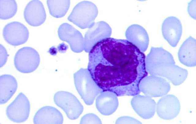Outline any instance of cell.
I'll return each instance as SVG.
<instances>
[{"instance_id":"5bb4252c","label":"cell","mask_w":196,"mask_h":124,"mask_svg":"<svg viewBox=\"0 0 196 124\" xmlns=\"http://www.w3.org/2000/svg\"><path fill=\"white\" fill-rule=\"evenodd\" d=\"M127 40L136 46L141 51H145L149 43V38L146 30L137 24L130 26L126 32Z\"/></svg>"},{"instance_id":"ba28073f","label":"cell","mask_w":196,"mask_h":124,"mask_svg":"<svg viewBox=\"0 0 196 124\" xmlns=\"http://www.w3.org/2000/svg\"><path fill=\"white\" fill-rule=\"evenodd\" d=\"M29 31L23 24L13 21L6 24L3 28V35L5 41L13 46L25 43L29 37Z\"/></svg>"},{"instance_id":"603a6c76","label":"cell","mask_w":196,"mask_h":124,"mask_svg":"<svg viewBox=\"0 0 196 124\" xmlns=\"http://www.w3.org/2000/svg\"><path fill=\"white\" fill-rule=\"evenodd\" d=\"M193 1L189 3L188 8V13L193 18H195V5L194 6Z\"/></svg>"},{"instance_id":"3957f363","label":"cell","mask_w":196,"mask_h":124,"mask_svg":"<svg viewBox=\"0 0 196 124\" xmlns=\"http://www.w3.org/2000/svg\"><path fill=\"white\" fill-rule=\"evenodd\" d=\"M76 87L81 98L87 105L93 104L102 90L95 83L87 69H81L74 74Z\"/></svg>"},{"instance_id":"7c38bea8","label":"cell","mask_w":196,"mask_h":124,"mask_svg":"<svg viewBox=\"0 0 196 124\" xmlns=\"http://www.w3.org/2000/svg\"><path fill=\"white\" fill-rule=\"evenodd\" d=\"M131 103L134 111L144 119H149L154 115L156 103L150 97L136 95L132 98Z\"/></svg>"},{"instance_id":"44dd1931","label":"cell","mask_w":196,"mask_h":124,"mask_svg":"<svg viewBox=\"0 0 196 124\" xmlns=\"http://www.w3.org/2000/svg\"><path fill=\"white\" fill-rule=\"evenodd\" d=\"M116 124H141L138 120L130 117L123 116L118 118L115 122Z\"/></svg>"},{"instance_id":"9c48e42d","label":"cell","mask_w":196,"mask_h":124,"mask_svg":"<svg viewBox=\"0 0 196 124\" xmlns=\"http://www.w3.org/2000/svg\"><path fill=\"white\" fill-rule=\"evenodd\" d=\"M162 31L165 39L171 46L175 47L182 33V27L180 21L175 17H167L163 23Z\"/></svg>"},{"instance_id":"8992f818","label":"cell","mask_w":196,"mask_h":124,"mask_svg":"<svg viewBox=\"0 0 196 124\" xmlns=\"http://www.w3.org/2000/svg\"><path fill=\"white\" fill-rule=\"evenodd\" d=\"M139 88L146 96L150 97H160L169 91V83L164 78L156 76H148L141 81Z\"/></svg>"},{"instance_id":"4fadbf2b","label":"cell","mask_w":196,"mask_h":124,"mask_svg":"<svg viewBox=\"0 0 196 124\" xmlns=\"http://www.w3.org/2000/svg\"><path fill=\"white\" fill-rule=\"evenodd\" d=\"M118 105L117 96L108 91H102L96 99L97 109L101 114L105 115L113 114L116 110Z\"/></svg>"},{"instance_id":"ffe728a7","label":"cell","mask_w":196,"mask_h":124,"mask_svg":"<svg viewBox=\"0 0 196 124\" xmlns=\"http://www.w3.org/2000/svg\"><path fill=\"white\" fill-rule=\"evenodd\" d=\"M80 124H101L99 118L96 115L89 113L84 115L81 118Z\"/></svg>"},{"instance_id":"ac0fdd59","label":"cell","mask_w":196,"mask_h":124,"mask_svg":"<svg viewBox=\"0 0 196 124\" xmlns=\"http://www.w3.org/2000/svg\"><path fill=\"white\" fill-rule=\"evenodd\" d=\"M68 1H47L51 14L56 17H60L66 13L69 5Z\"/></svg>"},{"instance_id":"d6986e66","label":"cell","mask_w":196,"mask_h":124,"mask_svg":"<svg viewBox=\"0 0 196 124\" xmlns=\"http://www.w3.org/2000/svg\"><path fill=\"white\" fill-rule=\"evenodd\" d=\"M17 10V5L15 0H0V18L6 20L14 16Z\"/></svg>"},{"instance_id":"7a4b0ae2","label":"cell","mask_w":196,"mask_h":124,"mask_svg":"<svg viewBox=\"0 0 196 124\" xmlns=\"http://www.w3.org/2000/svg\"><path fill=\"white\" fill-rule=\"evenodd\" d=\"M145 66L151 75L165 77L175 85L183 83L188 74L187 70L175 65L171 54L162 47L151 48L145 57Z\"/></svg>"},{"instance_id":"e0dca14e","label":"cell","mask_w":196,"mask_h":124,"mask_svg":"<svg viewBox=\"0 0 196 124\" xmlns=\"http://www.w3.org/2000/svg\"><path fill=\"white\" fill-rule=\"evenodd\" d=\"M17 83L12 76L4 74L0 77V103L7 102L17 90Z\"/></svg>"},{"instance_id":"8fae6325","label":"cell","mask_w":196,"mask_h":124,"mask_svg":"<svg viewBox=\"0 0 196 124\" xmlns=\"http://www.w3.org/2000/svg\"><path fill=\"white\" fill-rule=\"evenodd\" d=\"M180 106L177 98L172 95H168L159 100L156 111L160 117L170 119L174 118L179 111Z\"/></svg>"},{"instance_id":"9a60e30c","label":"cell","mask_w":196,"mask_h":124,"mask_svg":"<svg viewBox=\"0 0 196 124\" xmlns=\"http://www.w3.org/2000/svg\"><path fill=\"white\" fill-rule=\"evenodd\" d=\"M63 121L61 113L55 107L49 106L39 109L33 118L34 124H62Z\"/></svg>"},{"instance_id":"6da1fadb","label":"cell","mask_w":196,"mask_h":124,"mask_svg":"<svg viewBox=\"0 0 196 124\" xmlns=\"http://www.w3.org/2000/svg\"><path fill=\"white\" fill-rule=\"evenodd\" d=\"M87 70L103 91L119 96L139 94L140 83L148 74L142 52L127 40L110 37L91 48Z\"/></svg>"},{"instance_id":"7402d4cb","label":"cell","mask_w":196,"mask_h":124,"mask_svg":"<svg viewBox=\"0 0 196 124\" xmlns=\"http://www.w3.org/2000/svg\"><path fill=\"white\" fill-rule=\"evenodd\" d=\"M0 67L3 66L6 62L8 58L7 52L4 46L0 45Z\"/></svg>"},{"instance_id":"2e32d148","label":"cell","mask_w":196,"mask_h":124,"mask_svg":"<svg viewBox=\"0 0 196 124\" xmlns=\"http://www.w3.org/2000/svg\"><path fill=\"white\" fill-rule=\"evenodd\" d=\"M196 53V39L190 36L183 43L179 50L178 56L179 60L187 66H195Z\"/></svg>"},{"instance_id":"5b68a950","label":"cell","mask_w":196,"mask_h":124,"mask_svg":"<svg viewBox=\"0 0 196 124\" xmlns=\"http://www.w3.org/2000/svg\"><path fill=\"white\" fill-rule=\"evenodd\" d=\"M54 100L55 104L64 111L70 119L77 118L83 112L82 105L75 96L70 92H58L55 94Z\"/></svg>"},{"instance_id":"52a82bcc","label":"cell","mask_w":196,"mask_h":124,"mask_svg":"<svg viewBox=\"0 0 196 124\" xmlns=\"http://www.w3.org/2000/svg\"><path fill=\"white\" fill-rule=\"evenodd\" d=\"M30 109V103L27 97L20 93L7 107L6 113L8 118L16 123L22 122L28 118Z\"/></svg>"},{"instance_id":"277c9868","label":"cell","mask_w":196,"mask_h":124,"mask_svg":"<svg viewBox=\"0 0 196 124\" xmlns=\"http://www.w3.org/2000/svg\"><path fill=\"white\" fill-rule=\"evenodd\" d=\"M39 53L34 49L24 47L19 49L14 58L15 67L19 72L29 73L35 70L40 63Z\"/></svg>"},{"instance_id":"30bf717a","label":"cell","mask_w":196,"mask_h":124,"mask_svg":"<svg viewBox=\"0 0 196 124\" xmlns=\"http://www.w3.org/2000/svg\"><path fill=\"white\" fill-rule=\"evenodd\" d=\"M26 22L33 26H38L44 22L46 14L42 3L39 0L30 1L26 6L24 12Z\"/></svg>"}]
</instances>
